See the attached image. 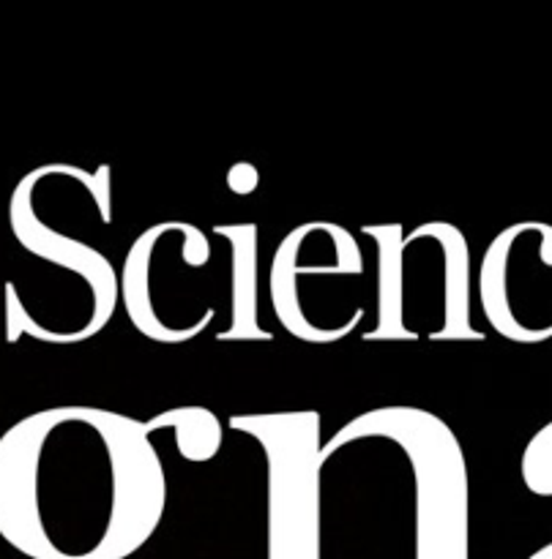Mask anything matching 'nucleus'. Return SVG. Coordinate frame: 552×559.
I'll return each instance as SVG.
<instances>
[{
  "label": "nucleus",
  "mask_w": 552,
  "mask_h": 559,
  "mask_svg": "<svg viewBox=\"0 0 552 559\" xmlns=\"http://www.w3.org/2000/svg\"><path fill=\"white\" fill-rule=\"evenodd\" d=\"M167 508V475L142 420L109 409L52 413L31 462V513L55 551L71 559H124L140 549Z\"/></svg>",
  "instance_id": "nucleus-1"
},
{
  "label": "nucleus",
  "mask_w": 552,
  "mask_h": 559,
  "mask_svg": "<svg viewBox=\"0 0 552 559\" xmlns=\"http://www.w3.org/2000/svg\"><path fill=\"white\" fill-rule=\"evenodd\" d=\"M260 235L251 222L211 233L169 218L131 240L120 265V304L137 333L186 344L271 342L260 325Z\"/></svg>",
  "instance_id": "nucleus-2"
},
{
  "label": "nucleus",
  "mask_w": 552,
  "mask_h": 559,
  "mask_svg": "<svg viewBox=\"0 0 552 559\" xmlns=\"http://www.w3.org/2000/svg\"><path fill=\"white\" fill-rule=\"evenodd\" d=\"M375 243V325L364 342H481L473 325V267L451 222L369 224Z\"/></svg>",
  "instance_id": "nucleus-3"
},
{
  "label": "nucleus",
  "mask_w": 552,
  "mask_h": 559,
  "mask_svg": "<svg viewBox=\"0 0 552 559\" xmlns=\"http://www.w3.org/2000/svg\"><path fill=\"white\" fill-rule=\"evenodd\" d=\"M268 295L279 325L306 344L353 336L375 309V273L348 227L326 218L304 222L279 240L268 271Z\"/></svg>",
  "instance_id": "nucleus-4"
},
{
  "label": "nucleus",
  "mask_w": 552,
  "mask_h": 559,
  "mask_svg": "<svg viewBox=\"0 0 552 559\" xmlns=\"http://www.w3.org/2000/svg\"><path fill=\"white\" fill-rule=\"evenodd\" d=\"M475 295L497 336L514 344L552 338V224L501 229L479 262Z\"/></svg>",
  "instance_id": "nucleus-5"
},
{
  "label": "nucleus",
  "mask_w": 552,
  "mask_h": 559,
  "mask_svg": "<svg viewBox=\"0 0 552 559\" xmlns=\"http://www.w3.org/2000/svg\"><path fill=\"white\" fill-rule=\"evenodd\" d=\"M148 431L169 429L175 435V448L189 462H211L222 451V424L205 407H175L148 420Z\"/></svg>",
  "instance_id": "nucleus-6"
},
{
  "label": "nucleus",
  "mask_w": 552,
  "mask_h": 559,
  "mask_svg": "<svg viewBox=\"0 0 552 559\" xmlns=\"http://www.w3.org/2000/svg\"><path fill=\"white\" fill-rule=\"evenodd\" d=\"M224 183H227V189L233 191L235 197H249L251 191L260 186V173H257L255 164L235 162L233 167L227 169V175H224Z\"/></svg>",
  "instance_id": "nucleus-7"
}]
</instances>
